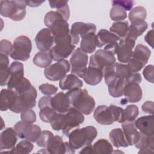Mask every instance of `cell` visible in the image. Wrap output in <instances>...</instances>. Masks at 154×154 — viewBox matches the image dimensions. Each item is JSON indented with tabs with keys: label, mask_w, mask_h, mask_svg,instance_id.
<instances>
[{
	"label": "cell",
	"mask_w": 154,
	"mask_h": 154,
	"mask_svg": "<svg viewBox=\"0 0 154 154\" xmlns=\"http://www.w3.org/2000/svg\"><path fill=\"white\" fill-rule=\"evenodd\" d=\"M154 134L145 135L140 133L138 141L135 144L140 149L138 153H153L154 149Z\"/></svg>",
	"instance_id": "cell-24"
},
{
	"label": "cell",
	"mask_w": 154,
	"mask_h": 154,
	"mask_svg": "<svg viewBox=\"0 0 154 154\" xmlns=\"http://www.w3.org/2000/svg\"><path fill=\"white\" fill-rule=\"evenodd\" d=\"M109 106L112 109L115 122H117L118 123L124 122H125L124 116H123L124 109L122 108L117 106L114 105H109Z\"/></svg>",
	"instance_id": "cell-48"
},
{
	"label": "cell",
	"mask_w": 154,
	"mask_h": 154,
	"mask_svg": "<svg viewBox=\"0 0 154 154\" xmlns=\"http://www.w3.org/2000/svg\"><path fill=\"white\" fill-rule=\"evenodd\" d=\"M135 125L140 133L145 135L154 134L153 116V115L145 116L138 118L135 122Z\"/></svg>",
	"instance_id": "cell-25"
},
{
	"label": "cell",
	"mask_w": 154,
	"mask_h": 154,
	"mask_svg": "<svg viewBox=\"0 0 154 154\" xmlns=\"http://www.w3.org/2000/svg\"><path fill=\"white\" fill-rule=\"evenodd\" d=\"M138 114L139 109L137 105H130L127 106L123 111L125 122H135Z\"/></svg>",
	"instance_id": "cell-42"
},
{
	"label": "cell",
	"mask_w": 154,
	"mask_h": 154,
	"mask_svg": "<svg viewBox=\"0 0 154 154\" xmlns=\"http://www.w3.org/2000/svg\"><path fill=\"white\" fill-rule=\"evenodd\" d=\"M35 42L40 51H49L54 43V38L48 28L42 29L36 35Z\"/></svg>",
	"instance_id": "cell-18"
},
{
	"label": "cell",
	"mask_w": 154,
	"mask_h": 154,
	"mask_svg": "<svg viewBox=\"0 0 154 154\" xmlns=\"http://www.w3.org/2000/svg\"><path fill=\"white\" fill-rule=\"evenodd\" d=\"M31 86L30 81L26 78H24L23 80L19 84V85L13 90L17 95L21 94L27 91Z\"/></svg>",
	"instance_id": "cell-49"
},
{
	"label": "cell",
	"mask_w": 154,
	"mask_h": 154,
	"mask_svg": "<svg viewBox=\"0 0 154 154\" xmlns=\"http://www.w3.org/2000/svg\"><path fill=\"white\" fill-rule=\"evenodd\" d=\"M94 117L97 122L103 125H110L115 122L111 107L99 105L94 110Z\"/></svg>",
	"instance_id": "cell-20"
},
{
	"label": "cell",
	"mask_w": 154,
	"mask_h": 154,
	"mask_svg": "<svg viewBox=\"0 0 154 154\" xmlns=\"http://www.w3.org/2000/svg\"><path fill=\"white\" fill-rule=\"evenodd\" d=\"M145 41L152 48H153V29L150 30L144 37Z\"/></svg>",
	"instance_id": "cell-57"
},
{
	"label": "cell",
	"mask_w": 154,
	"mask_h": 154,
	"mask_svg": "<svg viewBox=\"0 0 154 154\" xmlns=\"http://www.w3.org/2000/svg\"><path fill=\"white\" fill-rule=\"evenodd\" d=\"M39 90L42 94L46 96H51L57 93L58 88L53 84L45 83L39 86Z\"/></svg>",
	"instance_id": "cell-47"
},
{
	"label": "cell",
	"mask_w": 154,
	"mask_h": 154,
	"mask_svg": "<svg viewBox=\"0 0 154 154\" xmlns=\"http://www.w3.org/2000/svg\"><path fill=\"white\" fill-rule=\"evenodd\" d=\"M52 106H46L40 109L39 116L40 119L46 123H50L52 117L57 113Z\"/></svg>",
	"instance_id": "cell-43"
},
{
	"label": "cell",
	"mask_w": 154,
	"mask_h": 154,
	"mask_svg": "<svg viewBox=\"0 0 154 154\" xmlns=\"http://www.w3.org/2000/svg\"><path fill=\"white\" fill-rule=\"evenodd\" d=\"M10 77L7 84L9 89L14 90L24 78L23 64L19 61L13 62L10 66Z\"/></svg>",
	"instance_id": "cell-19"
},
{
	"label": "cell",
	"mask_w": 154,
	"mask_h": 154,
	"mask_svg": "<svg viewBox=\"0 0 154 154\" xmlns=\"http://www.w3.org/2000/svg\"><path fill=\"white\" fill-rule=\"evenodd\" d=\"M32 50L31 41L26 35H20L14 41L10 57L16 60L25 61L30 57Z\"/></svg>",
	"instance_id": "cell-4"
},
{
	"label": "cell",
	"mask_w": 154,
	"mask_h": 154,
	"mask_svg": "<svg viewBox=\"0 0 154 154\" xmlns=\"http://www.w3.org/2000/svg\"><path fill=\"white\" fill-rule=\"evenodd\" d=\"M75 150L69 143L64 142L60 136L55 135L45 147L43 152L52 154L74 153Z\"/></svg>",
	"instance_id": "cell-14"
},
{
	"label": "cell",
	"mask_w": 154,
	"mask_h": 154,
	"mask_svg": "<svg viewBox=\"0 0 154 154\" xmlns=\"http://www.w3.org/2000/svg\"><path fill=\"white\" fill-rule=\"evenodd\" d=\"M150 55L151 51L148 47L139 44L133 51L131 58L127 65L132 72H138L147 64Z\"/></svg>",
	"instance_id": "cell-5"
},
{
	"label": "cell",
	"mask_w": 154,
	"mask_h": 154,
	"mask_svg": "<svg viewBox=\"0 0 154 154\" xmlns=\"http://www.w3.org/2000/svg\"><path fill=\"white\" fill-rule=\"evenodd\" d=\"M10 77V69L8 56L0 54V85L5 86L7 85Z\"/></svg>",
	"instance_id": "cell-32"
},
{
	"label": "cell",
	"mask_w": 154,
	"mask_h": 154,
	"mask_svg": "<svg viewBox=\"0 0 154 154\" xmlns=\"http://www.w3.org/2000/svg\"><path fill=\"white\" fill-rule=\"evenodd\" d=\"M147 16V12L144 7L137 6L131 10L129 13V19L131 22L136 20H145Z\"/></svg>",
	"instance_id": "cell-40"
},
{
	"label": "cell",
	"mask_w": 154,
	"mask_h": 154,
	"mask_svg": "<svg viewBox=\"0 0 154 154\" xmlns=\"http://www.w3.org/2000/svg\"><path fill=\"white\" fill-rule=\"evenodd\" d=\"M51 103L52 108L59 113H65L71 108L69 99L63 92H59L52 97Z\"/></svg>",
	"instance_id": "cell-21"
},
{
	"label": "cell",
	"mask_w": 154,
	"mask_h": 154,
	"mask_svg": "<svg viewBox=\"0 0 154 154\" xmlns=\"http://www.w3.org/2000/svg\"><path fill=\"white\" fill-rule=\"evenodd\" d=\"M37 96V91L31 85L27 91L17 95L16 102L10 110L15 113H21L27 109L34 107L36 104Z\"/></svg>",
	"instance_id": "cell-7"
},
{
	"label": "cell",
	"mask_w": 154,
	"mask_h": 154,
	"mask_svg": "<svg viewBox=\"0 0 154 154\" xmlns=\"http://www.w3.org/2000/svg\"><path fill=\"white\" fill-rule=\"evenodd\" d=\"M134 2L133 1H112V6H119L126 11H130L132 8Z\"/></svg>",
	"instance_id": "cell-52"
},
{
	"label": "cell",
	"mask_w": 154,
	"mask_h": 154,
	"mask_svg": "<svg viewBox=\"0 0 154 154\" xmlns=\"http://www.w3.org/2000/svg\"><path fill=\"white\" fill-rule=\"evenodd\" d=\"M103 77V73L100 69L88 66L82 78L86 84L90 85H96L101 82Z\"/></svg>",
	"instance_id": "cell-30"
},
{
	"label": "cell",
	"mask_w": 154,
	"mask_h": 154,
	"mask_svg": "<svg viewBox=\"0 0 154 154\" xmlns=\"http://www.w3.org/2000/svg\"><path fill=\"white\" fill-rule=\"evenodd\" d=\"M88 57L87 53L84 52L80 48H78L73 52L70 59L72 66L71 73L77 77L83 78L87 71Z\"/></svg>",
	"instance_id": "cell-9"
},
{
	"label": "cell",
	"mask_w": 154,
	"mask_h": 154,
	"mask_svg": "<svg viewBox=\"0 0 154 154\" xmlns=\"http://www.w3.org/2000/svg\"><path fill=\"white\" fill-rule=\"evenodd\" d=\"M123 95L125 98L120 101L122 105L139 102L142 99L143 92L138 84L129 82L126 84L124 87Z\"/></svg>",
	"instance_id": "cell-16"
},
{
	"label": "cell",
	"mask_w": 154,
	"mask_h": 154,
	"mask_svg": "<svg viewBox=\"0 0 154 154\" xmlns=\"http://www.w3.org/2000/svg\"><path fill=\"white\" fill-rule=\"evenodd\" d=\"M16 93L11 89H2L0 93V109L5 111L10 109L14 104L16 97Z\"/></svg>",
	"instance_id": "cell-26"
},
{
	"label": "cell",
	"mask_w": 154,
	"mask_h": 154,
	"mask_svg": "<svg viewBox=\"0 0 154 154\" xmlns=\"http://www.w3.org/2000/svg\"><path fill=\"white\" fill-rule=\"evenodd\" d=\"M54 134L49 131H42V134L38 139L35 142L38 146L42 147H46L47 145L54 137Z\"/></svg>",
	"instance_id": "cell-45"
},
{
	"label": "cell",
	"mask_w": 154,
	"mask_h": 154,
	"mask_svg": "<svg viewBox=\"0 0 154 154\" xmlns=\"http://www.w3.org/2000/svg\"><path fill=\"white\" fill-rule=\"evenodd\" d=\"M17 134L14 129L8 128L0 134L1 150L12 149L17 142Z\"/></svg>",
	"instance_id": "cell-22"
},
{
	"label": "cell",
	"mask_w": 154,
	"mask_h": 154,
	"mask_svg": "<svg viewBox=\"0 0 154 154\" xmlns=\"http://www.w3.org/2000/svg\"><path fill=\"white\" fill-rule=\"evenodd\" d=\"M135 43V41L126 37L121 38L119 41L116 54L119 62L124 63H128L131 58Z\"/></svg>",
	"instance_id": "cell-17"
},
{
	"label": "cell",
	"mask_w": 154,
	"mask_h": 154,
	"mask_svg": "<svg viewBox=\"0 0 154 154\" xmlns=\"http://www.w3.org/2000/svg\"><path fill=\"white\" fill-rule=\"evenodd\" d=\"M97 47L102 48L109 43L118 42L120 39L116 34L106 29H100L97 34Z\"/></svg>",
	"instance_id": "cell-33"
},
{
	"label": "cell",
	"mask_w": 154,
	"mask_h": 154,
	"mask_svg": "<svg viewBox=\"0 0 154 154\" xmlns=\"http://www.w3.org/2000/svg\"><path fill=\"white\" fill-rule=\"evenodd\" d=\"M64 113L59 112H57L52 117L50 121V124L51 125V128L54 130L59 131L62 129L64 124Z\"/></svg>",
	"instance_id": "cell-44"
},
{
	"label": "cell",
	"mask_w": 154,
	"mask_h": 154,
	"mask_svg": "<svg viewBox=\"0 0 154 154\" xmlns=\"http://www.w3.org/2000/svg\"><path fill=\"white\" fill-rule=\"evenodd\" d=\"M71 106L85 115L90 114L94 109L95 100L85 89L77 88L66 93Z\"/></svg>",
	"instance_id": "cell-1"
},
{
	"label": "cell",
	"mask_w": 154,
	"mask_h": 154,
	"mask_svg": "<svg viewBox=\"0 0 154 154\" xmlns=\"http://www.w3.org/2000/svg\"><path fill=\"white\" fill-rule=\"evenodd\" d=\"M51 98H52V97H51L49 96H44V97H42V98H40V99L39 100L38 103V107L39 108V109H40L46 106H51Z\"/></svg>",
	"instance_id": "cell-54"
},
{
	"label": "cell",
	"mask_w": 154,
	"mask_h": 154,
	"mask_svg": "<svg viewBox=\"0 0 154 154\" xmlns=\"http://www.w3.org/2000/svg\"><path fill=\"white\" fill-rule=\"evenodd\" d=\"M16 11L17 7L13 1H1L0 2V13L2 16L11 19Z\"/></svg>",
	"instance_id": "cell-38"
},
{
	"label": "cell",
	"mask_w": 154,
	"mask_h": 154,
	"mask_svg": "<svg viewBox=\"0 0 154 154\" xmlns=\"http://www.w3.org/2000/svg\"><path fill=\"white\" fill-rule=\"evenodd\" d=\"M34 148L33 144L30 141L23 140L20 141L16 146L11 149L9 152L13 153H24L27 154L30 153Z\"/></svg>",
	"instance_id": "cell-39"
},
{
	"label": "cell",
	"mask_w": 154,
	"mask_h": 154,
	"mask_svg": "<svg viewBox=\"0 0 154 154\" xmlns=\"http://www.w3.org/2000/svg\"><path fill=\"white\" fill-rule=\"evenodd\" d=\"M13 45L8 40H2L0 42V53L7 56L10 55L12 50Z\"/></svg>",
	"instance_id": "cell-50"
},
{
	"label": "cell",
	"mask_w": 154,
	"mask_h": 154,
	"mask_svg": "<svg viewBox=\"0 0 154 154\" xmlns=\"http://www.w3.org/2000/svg\"><path fill=\"white\" fill-rule=\"evenodd\" d=\"M49 3L51 8L56 9H58L68 4L67 1H49Z\"/></svg>",
	"instance_id": "cell-55"
},
{
	"label": "cell",
	"mask_w": 154,
	"mask_h": 154,
	"mask_svg": "<svg viewBox=\"0 0 154 154\" xmlns=\"http://www.w3.org/2000/svg\"><path fill=\"white\" fill-rule=\"evenodd\" d=\"M54 43L55 46L49 51L54 61H59L67 58L75 48V45L72 42L70 34L61 38L54 39Z\"/></svg>",
	"instance_id": "cell-6"
},
{
	"label": "cell",
	"mask_w": 154,
	"mask_h": 154,
	"mask_svg": "<svg viewBox=\"0 0 154 154\" xmlns=\"http://www.w3.org/2000/svg\"><path fill=\"white\" fill-rule=\"evenodd\" d=\"M53 60L50 51H40L37 52L32 59L33 63L41 68H46L51 65Z\"/></svg>",
	"instance_id": "cell-35"
},
{
	"label": "cell",
	"mask_w": 154,
	"mask_h": 154,
	"mask_svg": "<svg viewBox=\"0 0 154 154\" xmlns=\"http://www.w3.org/2000/svg\"><path fill=\"white\" fill-rule=\"evenodd\" d=\"M14 129L19 138L31 142H36L42 134L41 128L38 125L22 120L17 122Z\"/></svg>",
	"instance_id": "cell-8"
},
{
	"label": "cell",
	"mask_w": 154,
	"mask_h": 154,
	"mask_svg": "<svg viewBox=\"0 0 154 154\" xmlns=\"http://www.w3.org/2000/svg\"><path fill=\"white\" fill-rule=\"evenodd\" d=\"M70 69V63L64 59L57 61L54 64L49 65L45 68L44 74L45 77L52 81H60Z\"/></svg>",
	"instance_id": "cell-11"
},
{
	"label": "cell",
	"mask_w": 154,
	"mask_h": 154,
	"mask_svg": "<svg viewBox=\"0 0 154 154\" xmlns=\"http://www.w3.org/2000/svg\"><path fill=\"white\" fill-rule=\"evenodd\" d=\"M109 138L113 146L116 147H127L129 146L123 130L120 128L112 129L109 134Z\"/></svg>",
	"instance_id": "cell-34"
},
{
	"label": "cell",
	"mask_w": 154,
	"mask_h": 154,
	"mask_svg": "<svg viewBox=\"0 0 154 154\" xmlns=\"http://www.w3.org/2000/svg\"><path fill=\"white\" fill-rule=\"evenodd\" d=\"M109 16L112 20L120 22L125 20L127 17L126 11L119 6H113L109 11Z\"/></svg>",
	"instance_id": "cell-41"
},
{
	"label": "cell",
	"mask_w": 154,
	"mask_h": 154,
	"mask_svg": "<svg viewBox=\"0 0 154 154\" xmlns=\"http://www.w3.org/2000/svg\"><path fill=\"white\" fill-rule=\"evenodd\" d=\"M93 153L97 154L112 153L113 147L111 143L106 139H99L93 146Z\"/></svg>",
	"instance_id": "cell-36"
},
{
	"label": "cell",
	"mask_w": 154,
	"mask_h": 154,
	"mask_svg": "<svg viewBox=\"0 0 154 154\" xmlns=\"http://www.w3.org/2000/svg\"><path fill=\"white\" fill-rule=\"evenodd\" d=\"M97 135V131L93 126L76 128L69 134V143L73 149H79L86 145L91 144Z\"/></svg>",
	"instance_id": "cell-3"
},
{
	"label": "cell",
	"mask_w": 154,
	"mask_h": 154,
	"mask_svg": "<svg viewBox=\"0 0 154 154\" xmlns=\"http://www.w3.org/2000/svg\"><path fill=\"white\" fill-rule=\"evenodd\" d=\"M44 23L51 29L54 39L61 38L69 34L68 22L57 11L48 12L45 16Z\"/></svg>",
	"instance_id": "cell-2"
},
{
	"label": "cell",
	"mask_w": 154,
	"mask_h": 154,
	"mask_svg": "<svg viewBox=\"0 0 154 154\" xmlns=\"http://www.w3.org/2000/svg\"><path fill=\"white\" fill-rule=\"evenodd\" d=\"M45 1H40V0H28L26 1L27 5L31 7H37L42 5Z\"/></svg>",
	"instance_id": "cell-58"
},
{
	"label": "cell",
	"mask_w": 154,
	"mask_h": 154,
	"mask_svg": "<svg viewBox=\"0 0 154 154\" xmlns=\"http://www.w3.org/2000/svg\"><path fill=\"white\" fill-rule=\"evenodd\" d=\"M20 119L22 121L33 123L36 121V114L31 108H29L21 112Z\"/></svg>",
	"instance_id": "cell-46"
},
{
	"label": "cell",
	"mask_w": 154,
	"mask_h": 154,
	"mask_svg": "<svg viewBox=\"0 0 154 154\" xmlns=\"http://www.w3.org/2000/svg\"><path fill=\"white\" fill-rule=\"evenodd\" d=\"M153 106L154 103L152 101L147 100L141 106V109L145 113L149 114L151 115H153Z\"/></svg>",
	"instance_id": "cell-53"
},
{
	"label": "cell",
	"mask_w": 154,
	"mask_h": 154,
	"mask_svg": "<svg viewBox=\"0 0 154 154\" xmlns=\"http://www.w3.org/2000/svg\"><path fill=\"white\" fill-rule=\"evenodd\" d=\"M64 115V124L61 130L64 135L68 137L71 131L78 128L84 122V116L82 112L72 106Z\"/></svg>",
	"instance_id": "cell-10"
},
{
	"label": "cell",
	"mask_w": 154,
	"mask_h": 154,
	"mask_svg": "<svg viewBox=\"0 0 154 154\" xmlns=\"http://www.w3.org/2000/svg\"><path fill=\"white\" fill-rule=\"evenodd\" d=\"M97 37L95 32H91L82 38L80 48L85 53L91 54L97 47Z\"/></svg>",
	"instance_id": "cell-31"
},
{
	"label": "cell",
	"mask_w": 154,
	"mask_h": 154,
	"mask_svg": "<svg viewBox=\"0 0 154 154\" xmlns=\"http://www.w3.org/2000/svg\"><path fill=\"white\" fill-rule=\"evenodd\" d=\"M147 27V23L145 20H134L132 22L131 25L129 26L126 38L135 41L137 38L142 35V34L146 30Z\"/></svg>",
	"instance_id": "cell-27"
},
{
	"label": "cell",
	"mask_w": 154,
	"mask_h": 154,
	"mask_svg": "<svg viewBox=\"0 0 154 154\" xmlns=\"http://www.w3.org/2000/svg\"><path fill=\"white\" fill-rule=\"evenodd\" d=\"M122 128L129 145H135L140 138V132L137 130L134 122H124Z\"/></svg>",
	"instance_id": "cell-23"
},
{
	"label": "cell",
	"mask_w": 154,
	"mask_h": 154,
	"mask_svg": "<svg viewBox=\"0 0 154 154\" xmlns=\"http://www.w3.org/2000/svg\"><path fill=\"white\" fill-rule=\"evenodd\" d=\"M109 94L112 97H120L123 95V90L126 85L125 82L116 75L106 84Z\"/></svg>",
	"instance_id": "cell-29"
},
{
	"label": "cell",
	"mask_w": 154,
	"mask_h": 154,
	"mask_svg": "<svg viewBox=\"0 0 154 154\" xmlns=\"http://www.w3.org/2000/svg\"><path fill=\"white\" fill-rule=\"evenodd\" d=\"M117 47H118V42H114L105 46L103 49L107 52H109L112 54L113 55H115L117 52Z\"/></svg>",
	"instance_id": "cell-56"
},
{
	"label": "cell",
	"mask_w": 154,
	"mask_h": 154,
	"mask_svg": "<svg viewBox=\"0 0 154 154\" xmlns=\"http://www.w3.org/2000/svg\"><path fill=\"white\" fill-rule=\"evenodd\" d=\"M129 26L128 21L115 22L110 27V31L119 37L120 39L124 38L126 36Z\"/></svg>",
	"instance_id": "cell-37"
},
{
	"label": "cell",
	"mask_w": 154,
	"mask_h": 154,
	"mask_svg": "<svg viewBox=\"0 0 154 154\" xmlns=\"http://www.w3.org/2000/svg\"><path fill=\"white\" fill-rule=\"evenodd\" d=\"M154 67L152 64L147 66L143 71V75L144 78L149 82L153 83L154 82Z\"/></svg>",
	"instance_id": "cell-51"
},
{
	"label": "cell",
	"mask_w": 154,
	"mask_h": 154,
	"mask_svg": "<svg viewBox=\"0 0 154 154\" xmlns=\"http://www.w3.org/2000/svg\"><path fill=\"white\" fill-rule=\"evenodd\" d=\"M116 75L123 79L126 84L129 82L140 84L141 82V76L138 72H132L127 64L122 63H115Z\"/></svg>",
	"instance_id": "cell-15"
},
{
	"label": "cell",
	"mask_w": 154,
	"mask_h": 154,
	"mask_svg": "<svg viewBox=\"0 0 154 154\" xmlns=\"http://www.w3.org/2000/svg\"><path fill=\"white\" fill-rule=\"evenodd\" d=\"M83 85L82 81L73 74L64 76L59 82V86L63 90H72L80 88Z\"/></svg>",
	"instance_id": "cell-28"
},
{
	"label": "cell",
	"mask_w": 154,
	"mask_h": 154,
	"mask_svg": "<svg viewBox=\"0 0 154 154\" xmlns=\"http://www.w3.org/2000/svg\"><path fill=\"white\" fill-rule=\"evenodd\" d=\"M79 153L81 154H93V148L91 144H88L85 146L79 152Z\"/></svg>",
	"instance_id": "cell-59"
},
{
	"label": "cell",
	"mask_w": 154,
	"mask_h": 154,
	"mask_svg": "<svg viewBox=\"0 0 154 154\" xmlns=\"http://www.w3.org/2000/svg\"><path fill=\"white\" fill-rule=\"evenodd\" d=\"M96 26L92 23H85L76 22L72 24L69 34L73 45H76L79 42V38L84 37L86 35L91 32H95Z\"/></svg>",
	"instance_id": "cell-13"
},
{
	"label": "cell",
	"mask_w": 154,
	"mask_h": 154,
	"mask_svg": "<svg viewBox=\"0 0 154 154\" xmlns=\"http://www.w3.org/2000/svg\"><path fill=\"white\" fill-rule=\"evenodd\" d=\"M116 63L114 55L104 49H98L90 57L89 66L95 67L102 70L103 68L114 64Z\"/></svg>",
	"instance_id": "cell-12"
}]
</instances>
